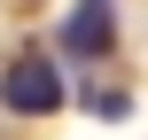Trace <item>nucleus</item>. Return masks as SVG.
I'll return each mask as SVG.
<instances>
[{"label": "nucleus", "instance_id": "nucleus-1", "mask_svg": "<svg viewBox=\"0 0 148 140\" xmlns=\"http://www.w3.org/2000/svg\"><path fill=\"white\" fill-rule=\"evenodd\" d=\"M62 101H70V86H62V70L47 62V47H23V55L0 70V109L47 117V109H62Z\"/></svg>", "mask_w": 148, "mask_h": 140}, {"label": "nucleus", "instance_id": "nucleus-2", "mask_svg": "<svg viewBox=\"0 0 148 140\" xmlns=\"http://www.w3.org/2000/svg\"><path fill=\"white\" fill-rule=\"evenodd\" d=\"M109 39H117V0H70V16H62V55L94 62V55H109Z\"/></svg>", "mask_w": 148, "mask_h": 140}, {"label": "nucleus", "instance_id": "nucleus-3", "mask_svg": "<svg viewBox=\"0 0 148 140\" xmlns=\"http://www.w3.org/2000/svg\"><path fill=\"white\" fill-rule=\"evenodd\" d=\"M86 109H94V117H125V109H133V94H117V86H94V94H86Z\"/></svg>", "mask_w": 148, "mask_h": 140}]
</instances>
